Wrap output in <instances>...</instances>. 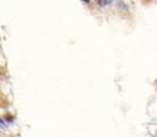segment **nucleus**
Returning <instances> with one entry per match:
<instances>
[{"mask_svg":"<svg viewBox=\"0 0 157 137\" xmlns=\"http://www.w3.org/2000/svg\"><path fill=\"white\" fill-rule=\"evenodd\" d=\"M96 1H98V2H99L101 6H105V5L107 4V0H96Z\"/></svg>","mask_w":157,"mask_h":137,"instance_id":"nucleus-1","label":"nucleus"},{"mask_svg":"<svg viewBox=\"0 0 157 137\" xmlns=\"http://www.w3.org/2000/svg\"><path fill=\"white\" fill-rule=\"evenodd\" d=\"M2 126H4V123H2V120L0 119V130H1V128H2Z\"/></svg>","mask_w":157,"mask_h":137,"instance_id":"nucleus-2","label":"nucleus"},{"mask_svg":"<svg viewBox=\"0 0 157 137\" xmlns=\"http://www.w3.org/2000/svg\"><path fill=\"white\" fill-rule=\"evenodd\" d=\"M83 1H84V2H89L90 0H83Z\"/></svg>","mask_w":157,"mask_h":137,"instance_id":"nucleus-3","label":"nucleus"}]
</instances>
